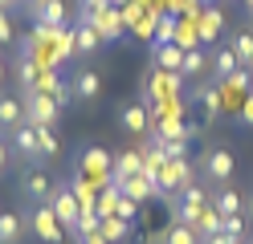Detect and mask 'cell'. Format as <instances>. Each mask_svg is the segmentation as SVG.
<instances>
[{"label": "cell", "instance_id": "cell-8", "mask_svg": "<svg viewBox=\"0 0 253 244\" xmlns=\"http://www.w3.org/2000/svg\"><path fill=\"white\" fill-rule=\"evenodd\" d=\"M21 195H25V200H33V204H49V195H53V179L45 175L41 167H33V171L21 179Z\"/></svg>", "mask_w": 253, "mask_h": 244}, {"label": "cell", "instance_id": "cell-20", "mask_svg": "<svg viewBox=\"0 0 253 244\" xmlns=\"http://www.w3.org/2000/svg\"><path fill=\"white\" fill-rule=\"evenodd\" d=\"M212 70H216V81H225V77H233L237 70H245V65L237 61L233 45H229V49H216V57H212Z\"/></svg>", "mask_w": 253, "mask_h": 244}, {"label": "cell", "instance_id": "cell-45", "mask_svg": "<svg viewBox=\"0 0 253 244\" xmlns=\"http://www.w3.org/2000/svg\"><path fill=\"white\" fill-rule=\"evenodd\" d=\"M249 81H253V70H249Z\"/></svg>", "mask_w": 253, "mask_h": 244}, {"label": "cell", "instance_id": "cell-13", "mask_svg": "<svg viewBox=\"0 0 253 244\" xmlns=\"http://www.w3.org/2000/svg\"><path fill=\"white\" fill-rule=\"evenodd\" d=\"M119 126L126 130V135H147V126H151V114L143 102H131V106H123L119 110Z\"/></svg>", "mask_w": 253, "mask_h": 244}, {"label": "cell", "instance_id": "cell-4", "mask_svg": "<svg viewBox=\"0 0 253 244\" xmlns=\"http://www.w3.org/2000/svg\"><path fill=\"white\" fill-rule=\"evenodd\" d=\"M196 179H192V167H188V159H168L164 163V171H160V187H164V200H171L176 191L184 187H192Z\"/></svg>", "mask_w": 253, "mask_h": 244}, {"label": "cell", "instance_id": "cell-39", "mask_svg": "<svg viewBox=\"0 0 253 244\" xmlns=\"http://www.w3.org/2000/svg\"><path fill=\"white\" fill-rule=\"evenodd\" d=\"M4 167H8V146H4V139H0V175H4Z\"/></svg>", "mask_w": 253, "mask_h": 244}, {"label": "cell", "instance_id": "cell-34", "mask_svg": "<svg viewBox=\"0 0 253 244\" xmlns=\"http://www.w3.org/2000/svg\"><path fill=\"white\" fill-rule=\"evenodd\" d=\"M0 45H12V16H8V8H0Z\"/></svg>", "mask_w": 253, "mask_h": 244}, {"label": "cell", "instance_id": "cell-38", "mask_svg": "<svg viewBox=\"0 0 253 244\" xmlns=\"http://www.w3.org/2000/svg\"><path fill=\"white\" fill-rule=\"evenodd\" d=\"M78 244H110L102 232H94V236H82V240H78Z\"/></svg>", "mask_w": 253, "mask_h": 244}, {"label": "cell", "instance_id": "cell-25", "mask_svg": "<svg viewBox=\"0 0 253 244\" xmlns=\"http://www.w3.org/2000/svg\"><path fill=\"white\" fill-rule=\"evenodd\" d=\"M233 53H237V61L245 65V70H253V33L245 29V33H233Z\"/></svg>", "mask_w": 253, "mask_h": 244}, {"label": "cell", "instance_id": "cell-35", "mask_svg": "<svg viewBox=\"0 0 253 244\" xmlns=\"http://www.w3.org/2000/svg\"><path fill=\"white\" fill-rule=\"evenodd\" d=\"M209 244H241V236H237V232H225V228H220V232H212V236H209Z\"/></svg>", "mask_w": 253, "mask_h": 244}, {"label": "cell", "instance_id": "cell-41", "mask_svg": "<svg viewBox=\"0 0 253 244\" xmlns=\"http://www.w3.org/2000/svg\"><path fill=\"white\" fill-rule=\"evenodd\" d=\"M21 4H25V8H33V4H37V0H21Z\"/></svg>", "mask_w": 253, "mask_h": 244}, {"label": "cell", "instance_id": "cell-30", "mask_svg": "<svg viewBox=\"0 0 253 244\" xmlns=\"http://www.w3.org/2000/svg\"><path fill=\"white\" fill-rule=\"evenodd\" d=\"M176 45L184 49V53H188V49H200V33H196V25H176Z\"/></svg>", "mask_w": 253, "mask_h": 244}, {"label": "cell", "instance_id": "cell-2", "mask_svg": "<svg viewBox=\"0 0 253 244\" xmlns=\"http://www.w3.org/2000/svg\"><path fill=\"white\" fill-rule=\"evenodd\" d=\"M29 232L41 244H66V228H61V220L53 216L49 204H33V211H29Z\"/></svg>", "mask_w": 253, "mask_h": 244}, {"label": "cell", "instance_id": "cell-27", "mask_svg": "<svg viewBox=\"0 0 253 244\" xmlns=\"http://www.w3.org/2000/svg\"><path fill=\"white\" fill-rule=\"evenodd\" d=\"M204 70H209V57H204V49H188V53H184V65H180V73H184V77H200Z\"/></svg>", "mask_w": 253, "mask_h": 244}, {"label": "cell", "instance_id": "cell-32", "mask_svg": "<svg viewBox=\"0 0 253 244\" xmlns=\"http://www.w3.org/2000/svg\"><path fill=\"white\" fill-rule=\"evenodd\" d=\"M135 211H139V204H135V200H126V195L119 191V208H115V216L131 224V220H135Z\"/></svg>", "mask_w": 253, "mask_h": 244}, {"label": "cell", "instance_id": "cell-23", "mask_svg": "<svg viewBox=\"0 0 253 244\" xmlns=\"http://www.w3.org/2000/svg\"><path fill=\"white\" fill-rule=\"evenodd\" d=\"M196 98L204 102V114H209V118L225 114V98H220V86H196Z\"/></svg>", "mask_w": 253, "mask_h": 244}, {"label": "cell", "instance_id": "cell-37", "mask_svg": "<svg viewBox=\"0 0 253 244\" xmlns=\"http://www.w3.org/2000/svg\"><path fill=\"white\" fill-rule=\"evenodd\" d=\"M237 114H241V122H249V126H253V90H249V98L241 102V110H237Z\"/></svg>", "mask_w": 253, "mask_h": 244}, {"label": "cell", "instance_id": "cell-42", "mask_svg": "<svg viewBox=\"0 0 253 244\" xmlns=\"http://www.w3.org/2000/svg\"><path fill=\"white\" fill-rule=\"evenodd\" d=\"M0 81H4V61H0Z\"/></svg>", "mask_w": 253, "mask_h": 244}, {"label": "cell", "instance_id": "cell-26", "mask_svg": "<svg viewBox=\"0 0 253 244\" xmlns=\"http://www.w3.org/2000/svg\"><path fill=\"white\" fill-rule=\"evenodd\" d=\"M98 232H102V236H106L110 244H123L126 236H131V224H126V220H119V216H106Z\"/></svg>", "mask_w": 253, "mask_h": 244}, {"label": "cell", "instance_id": "cell-19", "mask_svg": "<svg viewBox=\"0 0 253 244\" xmlns=\"http://www.w3.org/2000/svg\"><path fill=\"white\" fill-rule=\"evenodd\" d=\"M98 45H102L98 29H94V25H86V21H78V29H74V49H78V53H94Z\"/></svg>", "mask_w": 253, "mask_h": 244}, {"label": "cell", "instance_id": "cell-10", "mask_svg": "<svg viewBox=\"0 0 253 244\" xmlns=\"http://www.w3.org/2000/svg\"><path fill=\"white\" fill-rule=\"evenodd\" d=\"M86 25H94V29H98V37H102V41H119L123 33H126V21H123V12H119L115 4H110V8H102V12L94 16V21H86Z\"/></svg>", "mask_w": 253, "mask_h": 244}, {"label": "cell", "instance_id": "cell-40", "mask_svg": "<svg viewBox=\"0 0 253 244\" xmlns=\"http://www.w3.org/2000/svg\"><path fill=\"white\" fill-rule=\"evenodd\" d=\"M17 4H21V0H0V8H8V12L17 8Z\"/></svg>", "mask_w": 253, "mask_h": 244}, {"label": "cell", "instance_id": "cell-28", "mask_svg": "<svg viewBox=\"0 0 253 244\" xmlns=\"http://www.w3.org/2000/svg\"><path fill=\"white\" fill-rule=\"evenodd\" d=\"M115 208H119V187H115V183H106V187L98 191V204H94V211L106 220V216H115Z\"/></svg>", "mask_w": 253, "mask_h": 244}, {"label": "cell", "instance_id": "cell-21", "mask_svg": "<svg viewBox=\"0 0 253 244\" xmlns=\"http://www.w3.org/2000/svg\"><path fill=\"white\" fill-rule=\"evenodd\" d=\"M41 70H45V65H41L37 57H29V53H25V57L17 61V81H21V90H33V86H37V77H41Z\"/></svg>", "mask_w": 253, "mask_h": 244}, {"label": "cell", "instance_id": "cell-12", "mask_svg": "<svg viewBox=\"0 0 253 244\" xmlns=\"http://www.w3.org/2000/svg\"><path fill=\"white\" fill-rule=\"evenodd\" d=\"M8 135H12V146H17L29 163H41V159H45V155H41V142H37V126L21 122L17 130H8Z\"/></svg>", "mask_w": 253, "mask_h": 244}, {"label": "cell", "instance_id": "cell-3", "mask_svg": "<svg viewBox=\"0 0 253 244\" xmlns=\"http://www.w3.org/2000/svg\"><path fill=\"white\" fill-rule=\"evenodd\" d=\"M49 208H53V216L61 220V228H70V232H78V220H82V204H78V195L70 191V183H53Z\"/></svg>", "mask_w": 253, "mask_h": 244}, {"label": "cell", "instance_id": "cell-22", "mask_svg": "<svg viewBox=\"0 0 253 244\" xmlns=\"http://www.w3.org/2000/svg\"><path fill=\"white\" fill-rule=\"evenodd\" d=\"M220 25H225V16H220V8H209V12H204V16H200V25H196V33H200V45L216 41Z\"/></svg>", "mask_w": 253, "mask_h": 244}, {"label": "cell", "instance_id": "cell-6", "mask_svg": "<svg viewBox=\"0 0 253 244\" xmlns=\"http://www.w3.org/2000/svg\"><path fill=\"white\" fill-rule=\"evenodd\" d=\"M78 163H82L78 171H82L86 179H106V183H110V163H115V155H106L102 146H90V151H82V159H78Z\"/></svg>", "mask_w": 253, "mask_h": 244}, {"label": "cell", "instance_id": "cell-44", "mask_svg": "<svg viewBox=\"0 0 253 244\" xmlns=\"http://www.w3.org/2000/svg\"><path fill=\"white\" fill-rule=\"evenodd\" d=\"M241 4H249V8H253V0H241Z\"/></svg>", "mask_w": 253, "mask_h": 244}, {"label": "cell", "instance_id": "cell-15", "mask_svg": "<svg viewBox=\"0 0 253 244\" xmlns=\"http://www.w3.org/2000/svg\"><path fill=\"white\" fill-rule=\"evenodd\" d=\"M151 65H160V70H168V73H180V65H184V49H180L176 41L155 45V49H151Z\"/></svg>", "mask_w": 253, "mask_h": 244}, {"label": "cell", "instance_id": "cell-24", "mask_svg": "<svg viewBox=\"0 0 253 244\" xmlns=\"http://www.w3.org/2000/svg\"><path fill=\"white\" fill-rule=\"evenodd\" d=\"M212 208L220 211V216H241V191H233V187H225V191H220L216 195V200H212Z\"/></svg>", "mask_w": 253, "mask_h": 244}, {"label": "cell", "instance_id": "cell-17", "mask_svg": "<svg viewBox=\"0 0 253 244\" xmlns=\"http://www.w3.org/2000/svg\"><path fill=\"white\" fill-rule=\"evenodd\" d=\"M25 228H29V220H21L17 211H0V244H17L25 236Z\"/></svg>", "mask_w": 253, "mask_h": 244}, {"label": "cell", "instance_id": "cell-47", "mask_svg": "<svg viewBox=\"0 0 253 244\" xmlns=\"http://www.w3.org/2000/svg\"><path fill=\"white\" fill-rule=\"evenodd\" d=\"M249 12H253V8H249Z\"/></svg>", "mask_w": 253, "mask_h": 244}, {"label": "cell", "instance_id": "cell-1", "mask_svg": "<svg viewBox=\"0 0 253 244\" xmlns=\"http://www.w3.org/2000/svg\"><path fill=\"white\" fill-rule=\"evenodd\" d=\"M21 106H25V122L29 126H57V118H61L57 98L41 94V90H21Z\"/></svg>", "mask_w": 253, "mask_h": 244}, {"label": "cell", "instance_id": "cell-18", "mask_svg": "<svg viewBox=\"0 0 253 244\" xmlns=\"http://www.w3.org/2000/svg\"><path fill=\"white\" fill-rule=\"evenodd\" d=\"M192 228H196V236H200V240H209L212 232H220V228H225V216H220V211L209 204V208H204L200 216H196V224H192Z\"/></svg>", "mask_w": 253, "mask_h": 244}, {"label": "cell", "instance_id": "cell-31", "mask_svg": "<svg viewBox=\"0 0 253 244\" xmlns=\"http://www.w3.org/2000/svg\"><path fill=\"white\" fill-rule=\"evenodd\" d=\"M168 159H188V139H160Z\"/></svg>", "mask_w": 253, "mask_h": 244}, {"label": "cell", "instance_id": "cell-9", "mask_svg": "<svg viewBox=\"0 0 253 244\" xmlns=\"http://www.w3.org/2000/svg\"><path fill=\"white\" fill-rule=\"evenodd\" d=\"M204 171H209V179H216V183L233 179V171H237L233 151H229V146H216V151H209V159H204Z\"/></svg>", "mask_w": 253, "mask_h": 244}, {"label": "cell", "instance_id": "cell-33", "mask_svg": "<svg viewBox=\"0 0 253 244\" xmlns=\"http://www.w3.org/2000/svg\"><path fill=\"white\" fill-rule=\"evenodd\" d=\"M102 8H110V0H82V21H94Z\"/></svg>", "mask_w": 253, "mask_h": 244}, {"label": "cell", "instance_id": "cell-14", "mask_svg": "<svg viewBox=\"0 0 253 244\" xmlns=\"http://www.w3.org/2000/svg\"><path fill=\"white\" fill-rule=\"evenodd\" d=\"M21 122H25L21 94H0V130H17Z\"/></svg>", "mask_w": 253, "mask_h": 244}, {"label": "cell", "instance_id": "cell-5", "mask_svg": "<svg viewBox=\"0 0 253 244\" xmlns=\"http://www.w3.org/2000/svg\"><path fill=\"white\" fill-rule=\"evenodd\" d=\"M29 12H33V21H37V25H49V29H66V25H70V8H66V0H37Z\"/></svg>", "mask_w": 253, "mask_h": 244}, {"label": "cell", "instance_id": "cell-46", "mask_svg": "<svg viewBox=\"0 0 253 244\" xmlns=\"http://www.w3.org/2000/svg\"><path fill=\"white\" fill-rule=\"evenodd\" d=\"M241 244H245V240H241Z\"/></svg>", "mask_w": 253, "mask_h": 244}, {"label": "cell", "instance_id": "cell-7", "mask_svg": "<svg viewBox=\"0 0 253 244\" xmlns=\"http://www.w3.org/2000/svg\"><path fill=\"white\" fill-rule=\"evenodd\" d=\"M70 90H74L78 102H98L102 98V73L98 70H78L74 81H70Z\"/></svg>", "mask_w": 253, "mask_h": 244}, {"label": "cell", "instance_id": "cell-16", "mask_svg": "<svg viewBox=\"0 0 253 244\" xmlns=\"http://www.w3.org/2000/svg\"><path fill=\"white\" fill-rule=\"evenodd\" d=\"M147 244H200V236H196V228L192 224H171V228H164V232L160 236H155V240H147Z\"/></svg>", "mask_w": 253, "mask_h": 244}, {"label": "cell", "instance_id": "cell-29", "mask_svg": "<svg viewBox=\"0 0 253 244\" xmlns=\"http://www.w3.org/2000/svg\"><path fill=\"white\" fill-rule=\"evenodd\" d=\"M57 126H37V142H41V155L45 159H57V151H61V139L53 135Z\"/></svg>", "mask_w": 253, "mask_h": 244}, {"label": "cell", "instance_id": "cell-11", "mask_svg": "<svg viewBox=\"0 0 253 244\" xmlns=\"http://www.w3.org/2000/svg\"><path fill=\"white\" fill-rule=\"evenodd\" d=\"M119 191L126 195V200H135V204H143V200H164V187H160V183H151V179H143V175L123 179Z\"/></svg>", "mask_w": 253, "mask_h": 244}, {"label": "cell", "instance_id": "cell-36", "mask_svg": "<svg viewBox=\"0 0 253 244\" xmlns=\"http://www.w3.org/2000/svg\"><path fill=\"white\" fill-rule=\"evenodd\" d=\"M225 232H237V236H241V232H245V216H225Z\"/></svg>", "mask_w": 253, "mask_h": 244}, {"label": "cell", "instance_id": "cell-43", "mask_svg": "<svg viewBox=\"0 0 253 244\" xmlns=\"http://www.w3.org/2000/svg\"><path fill=\"white\" fill-rule=\"evenodd\" d=\"M110 4H115V8H119V4H126V0H110Z\"/></svg>", "mask_w": 253, "mask_h": 244}]
</instances>
